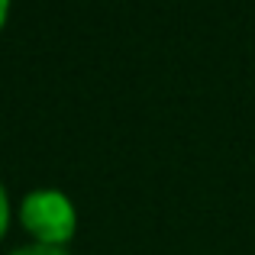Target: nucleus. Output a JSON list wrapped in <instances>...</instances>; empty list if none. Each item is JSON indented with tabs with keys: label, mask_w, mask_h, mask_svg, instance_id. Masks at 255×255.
Instances as JSON below:
<instances>
[{
	"label": "nucleus",
	"mask_w": 255,
	"mask_h": 255,
	"mask_svg": "<svg viewBox=\"0 0 255 255\" xmlns=\"http://www.w3.org/2000/svg\"><path fill=\"white\" fill-rule=\"evenodd\" d=\"M19 226L32 236V243L42 246H62L68 249V243L78 233V210L71 204V197L58 187H36L19 200Z\"/></svg>",
	"instance_id": "1"
},
{
	"label": "nucleus",
	"mask_w": 255,
	"mask_h": 255,
	"mask_svg": "<svg viewBox=\"0 0 255 255\" xmlns=\"http://www.w3.org/2000/svg\"><path fill=\"white\" fill-rule=\"evenodd\" d=\"M10 255H71L68 249H62V246H42V243H29V246H19V249H13Z\"/></svg>",
	"instance_id": "2"
},
{
	"label": "nucleus",
	"mask_w": 255,
	"mask_h": 255,
	"mask_svg": "<svg viewBox=\"0 0 255 255\" xmlns=\"http://www.w3.org/2000/svg\"><path fill=\"white\" fill-rule=\"evenodd\" d=\"M10 217H13V207H10V194H6V187L0 184V239L6 236V230H10Z\"/></svg>",
	"instance_id": "3"
},
{
	"label": "nucleus",
	"mask_w": 255,
	"mask_h": 255,
	"mask_svg": "<svg viewBox=\"0 0 255 255\" xmlns=\"http://www.w3.org/2000/svg\"><path fill=\"white\" fill-rule=\"evenodd\" d=\"M6 19H10V0H0V32H3Z\"/></svg>",
	"instance_id": "4"
}]
</instances>
